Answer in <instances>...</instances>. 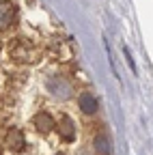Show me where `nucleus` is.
Wrapping results in <instances>:
<instances>
[{"label":"nucleus","mask_w":153,"mask_h":155,"mask_svg":"<svg viewBox=\"0 0 153 155\" xmlns=\"http://www.w3.org/2000/svg\"><path fill=\"white\" fill-rule=\"evenodd\" d=\"M48 91L54 95V97H61V99H67V97L71 95V84L65 80V78L61 75H52L50 80H48Z\"/></svg>","instance_id":"1"},{"label":"nucleus","mask_w":153,"mask_h":155,"mask_svg":"<svg viewBox=\"0 0 153 155\" xmlns=\"http://www.w3.org/2000/svg\"><path fill=\"white\" fill-rule=\"evenodd\" d=\"M95 149H97L99 153H108L110 151V147H108V138H106V136H97V140H95Z\"/></svg>","instance_id":"7"},{"label":"nucleus","mask_w":153,"mask_h":155,"mask_svg":"<svg viewBox=\"0 0 153 155\" xmlns=\"http://www.w3.org/2000/svg\"><path fill=\"white\" fill-rule=\"evenodd\" d=\"M7 147L13 151V153H20L22 149H24V144H26V138H24V134L20 131V129H11L9 134H7Z\"/></svg>","instance_id":"3"},{"label":"nucleus","mask_w":153,"mask_h":155,"mask_svg":"<svg viewBox=\"0 0 153 155\" xmlns=\"http://www.w3.org/2000/svg\"><path fill=\"white\" fill-rule=\"evenodd\" d=\"M32 123H35V127L39 129L41 134H48V131L54 127V119H52L48 112H39V114L32 119Z\"/></svg>","instance_id":"5"},{"label":"nucleus","mask_w":153,"mask_h":155,"mask_svg":"<svg viewBox=\"0 0 153 155\" xmlns=\"http://www.w3.org/2000/svg\"><path fill=\"white\" fill-rule=\"evenodd\" d=\"M78 104H80V110L86 112V114H93L95 110H97V101H95V97L91 93H82L78 97Z\"/></svg>","instance_id":"6"},{"label":"nucleus","mask_w":153,"mask_h":155,"mask_svg":"<svg viewBox=\"0 0 153 155\" xmlns=\"http://www.w3.org/2000/svg\"><path fill=\"white\" fill-rule=\"evenodd\" d=\"M15 22V7L11 2L0 0V30H7Z\"/></svg>","instance_id":"2"},{"label":"nucleus","mask_w":153,"mask_h":155,"mask_svg":"<svg viewBox=\"0 0 153 155\" xmlns=\"http://www.w3.org/2000/svg\"><path fill=\"white\" fill-rule=\"evenodd\" d=\"M58 134H61V138H63V140H73V136H75V125H73V121L69 119L67 114H63V116H61Z\"/></svg>","instance_id":"4"}]
</instances>
